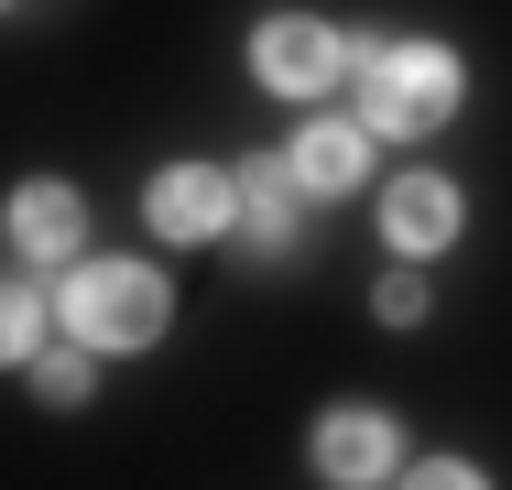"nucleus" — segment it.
Instances as JSON below:
<instances>
[{
    "label": "nucleus",
    "mask_w": 512,
    "mask_h": 490,
    "mask_svg": "<svg viewBox=\"0 0 512 490\" xmlns=\"http://www.w3.org/2000/svg\"><path fill=\"white\" fill-rule=\"evenodd\" d=\"M33 327H44V305H33L22 284H0V360H22V349H33Z\"/></svg>",
    "instance_id": "nucleus-10"
},
{
    "label": "nucleus",
    "mask_w": 512,
    "mask_h": 490,
    "mask_svg": "<svg viewBox=\"0 0 512 490\" xmlns=\"http://www.w3.org/2000/svg\"><path fill=\"white\" fill-rule=\"evenodd\" d=\"M164 316H175V294H164L153 262H88V273L66 284V327H77V349H153Z\"/></svg>",
    "instance_id": "nucleus-2"
},
{
    "label": "nucleus",
    "mask_w": 512,
    "mask_h": 490,
    "mask_svg": "<svg viewBox=\"0 0 512 490\" xmlns=\"http://www.w3.org/2000/svg\"><path fill=\"white\" fill-rule=\"evenodd\" d=\"M33 392H44V403H88V360H66V349L33 360Z\"/></svg>",
    "instance_id": "nucleus-11"
},
{
    "label": "nucleus",
    "mask_w": 512,
    "mask_h": 490,
    "mask_svg": "<svg viewBox=\"0 0 512 490\" xmlns=\"http://www.w3.org/2000/svg\"><path fill=\"white\" fill-rule=\"evenodd\" d=\"M316 469L327 480H382L393 469V414H371V403H338V414H316Z\"/></svg>",
    "instance_id": "nucleus-5"
},
{
    "label": "nucleus",
    "mask_w": 512,
    "mask_h": 490,
    "mask_svg": "<svg viewBox=\"0 0 512 490\" xmlns=\"http://www.w3.org/2000/svg\"><path fill=\"white\" fill-rule=\"evenodd\" d=\"M338 66H349V33H327V22H306V11H284V22H262L251 33V77L284 98H316L338 88Z\"/></svg>",
    "instance_id": "nucleus-3"
},
{
    "label": "nucleus",
    "mask_w": 512,
    "mask_h": 490,
    "mask_svg": "<svg viewBox=\"0 0 512 490\" xmlns=\"http://www.w3.org/2000/svg\"><path fill=\"white\" fill-rule=\"evenodd\" d=\"M349 66H360V131L425 142L458 109V55L447 44H349Z\"/></svg>",
    "instance_id": "nucleus-1"
},
{
    "label": "nucleus",
    "mask_w": 512,
    "mask_h": 490,
    "mask_svg": "<svg viewBox=\"0 0 512 490\" xmlns=\"http://www.w3.org/2000/svg\"><path fill=\"white\" fill-rule=\"evenodd\" d=\"M229 186H240V240L251 251H295V153H251Z\"/></svg>",
    "instance_id": "nucleus-6"
},
{
    "label": "nucleus",
    "mask_w": 512,
    "mask_h": 490,
    "mask_svg": "<svg viewBox=\"0 0 512 490\" xmlns=\"http://www.w3.org/2000/svg\"><path fill=\"white\" fill-rule=\"evenodd\" d=\"M77 229H88L77 186H22V196H11V240H22L33 262H66V251H77Z\"/></svg>",
    "instance_id": "nucleus-8"
},
{
    "label": "nucleus",
    "mask_w": 512,
    "mask_h": 490,
    "mask_svg": "<svg viewBox=\"0 0 512 490\" xmlns=\"http://www.w3.org/2000/svg\"><path fill=\"white\" fill-rule=\"evenodd\" d=\"M142 207H153V229H164V240H218V229L240 218V186H229V175H207V164H164Z\"/></svg>",
    "instance_id": "nucleus-4"
},
{
    "label": "nucleus",
    "mask_w": 512,
    "mask_h": 490,
    "mask_svg": "<svg viewBox=\"0 0 512 490\" xmlns=\"http://www.w3.org/2000/svg\"><path fill=\"white\" fill-rule=\"evenodd\" d=\"M371 305H382L393 327H414V316H425V273H382V294H371Z\"/></svg>",
    "instance_id": "nucleus-12"
},
{
    "label": "nucleus",
    "mask_w": 512,
    "mask_h": 490,
    "mask_svg": "<svg viewBox=\"0 0 512 490\" xmlns=\"http://www.w3.org/2000/svg\"><path fill=\"white\" fill-rule=\"evenodd\" d=\"M360 153H371V131H360V120H316L306 142H295V186L349 196V186H360Z\"/></svg>",
    "instance_id": "nucleus-9"
},
{
    "label": "nucleus",
    "mask_w": 512,
    "mask_h": 490,
    "mask_svg": "<svg viewBox=\"0 0 512 490\" xmlns=\"http://www.w3.org/2000/svg\"><path fill=\"white\" fill-rule=\"evenodd\" d=\"M382 229H393V251H414V262L447 251V240H458V186H447V175H404V186L382 196Z\"/></svg>",
    "instance_id": "nucleus-7"
},
{
    "label": "nucleus",
    "mask_w": 512,
    "mask_h": 490,
    "mask_svg": "<svg viewBox=\"0 0 512 490\" xmlns=\"http://www.w3.org/2000/svg\"><path fill=\"white\" fill-rule=\"evenodd\" d=\"M404 490H491V480H480V469H458V458H425Z\"/></svg>",
    "instance_id": "nucleus-13"
}]
</instances>
